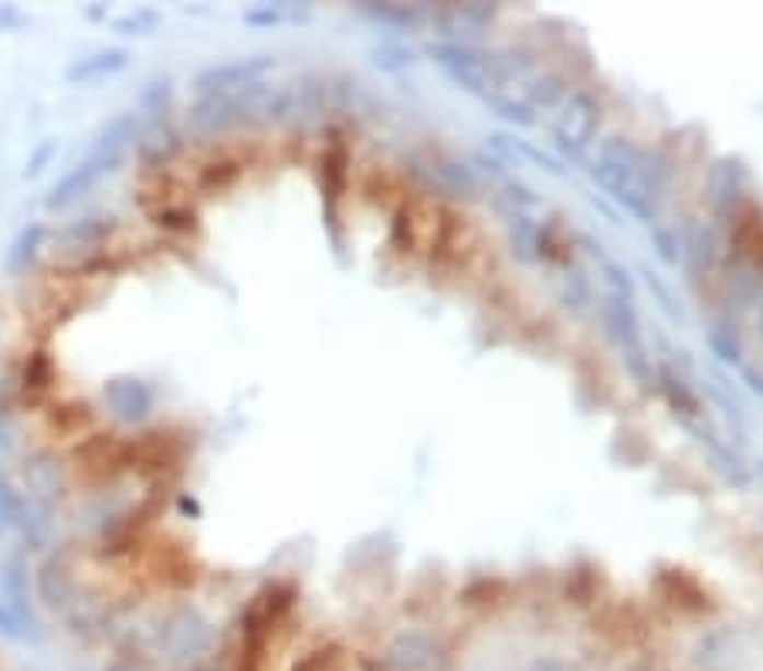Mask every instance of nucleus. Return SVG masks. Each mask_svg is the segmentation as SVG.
Here are the masks:
<instances>
[{
	"mask_svg": "<svg viewBox=\"0 0 763 671\" xmlns=\"http://www.w3.org/2000/svg\"><path fill=\"white\" fill-rule=\"evenodd\" d=\"M123 160V153H106V150H89L85 160H79L72 170H68L61 181L48 190L45 197V207L51 210H65V207H72L79 197H85L102 176H106L116 163Z\"/></svg>",
	"mask_w": 763,
	"mask_h": 671,
	"instance_id": "f257e3e1",
	"label": "nucleus"
},
{
	"mask_svg": "<svg viewBox=\"0 0 763 671\" xmlns=\"http://www.w3.org/2000/svg\"><path fill=\"white\" fill-rule=\"evenodd\" d=\"M126 65H129V51L126 48H102V51H92L85 58H76L72 65L65 68V79L72 82V85H95L102 79L123 72Z\"/></svg>",
	"mask_w": 763,
	"mask_h": 671,
	"instance_id": "f03ea898",
	"label": "nucleus"
},
{
	"mask_svg": "<svg viewBox=\"0 0 763 671\" xmlns=\"http://www.w3.org/2000/svg\"><path fill=\"white\" fill-rule=\"evenodd\" d=\"M51 234L55 231L48 224H42V221H31L27 228H21L18 238L11 241V248H8V271L11 275H24L31 268V262L38 258V252L51 241Z\"/></svg>",
	"mask_w": 763,
	"mask_h": 671,
	"instance_id": "7ed1b4c3",
	"label": "nucleus"
},
{
	"mask_svg": "<svg viewBox=\"0 0 763 671\" xmlns=\"http://www.w3.org/2000/svg\"><path fill=\"white\" fill-rule=\"evenodd\" d=\"M106 401L113 407L116 417L123 420H136V417H143L153 404L150 391L143 383H132V380H123V383H109V391H106Z\"/></svg>",
	"mask_w": 763,
	"mask_h": 671,
	"instance_id": "20e7f679",
	"label": "nucleus"
},
{
	"mask_svg": "<svg viewBox=\"0 0 763 671\" xmlns=\"http://www.w3.org/2000/svg\"><path fill=\"white\" fill-rule=\"evenodd\" d=\"M153 24H157V11H147V8L126 11L123 18L113 21V27H116L119 34H147V31H153Z\"/></svg>",
	"mask_w": 763,
	"mask_h": 671,
	"instance_id": "39448f33",
	"label": "nucleus"
},
{
	"mask_svg": "<svg viewBox=\"0 0 763 671\" xmlns=\"http://www.w3.org/2000/svg\"><path fill=\"white\" fill-rule=\"evenodd\" d=\"M55 153H58V147H55V139H45L42 147H34V153H31V160L24 163V176H38V173H45V166L55 160Z\"/></svg>",
	"mask_w": 763,
	"mask_h": 671,
	"instance_id": "423d86ee",
	"label": "nucleus"
},
{
	"mask_svg": "<svg viewBox=\"0 0 763 671\" xmlns=\"http://www.w3.org/2000/svg\"><path fill=\"white\" fill-rule=\"evenodd\" d=\"M27 21L24 11H18L14 4H0V31H18Z\"/></svg>",
	"mask_w": 763,
	"mask_h": 671,
	"instance_id": "0eeeda50",
	"label": "nucleus"
},
{
	"mask_svg": "<svg viewBox=\"0 0 763 671\" xmlns=\"http://www.w3.org/2000/svg\"><path fill=\"white\" fill-rule=\"evenodd\" d=\"M11 444V424H8V410H0V451Z\"/></svg>",
	"mask_w": 763,
	"mask_h": 671,
	"instance_id": "6e6552de",
	"label": "nucleus"
}]
</instances>
